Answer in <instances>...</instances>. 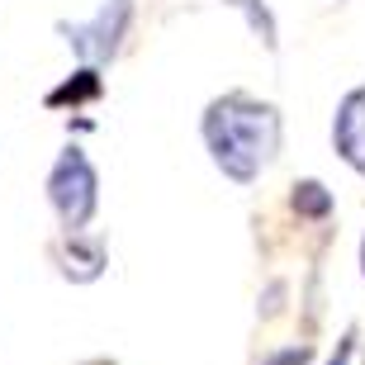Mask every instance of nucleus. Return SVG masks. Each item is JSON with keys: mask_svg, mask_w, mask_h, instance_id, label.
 <instances>
[{"mask_svg": "<svg viewBox=\"0 0 365 365\" xmlns=\"http://www.w3.org/2000/svg\"><path fill=\"white\" fill-rule=\"evenodd\" d=\"M48 204H53L62 232H86L95 204H100V176L81 148H67L48 171Z\"/></svg>", "mask_w": 365, "mask_h": 365, "instance_id": "nucleus-2", "label": "nucleus"}, {"mask_svg": "<svg viewBox=\"0 0 365 365\" xmlns=\"http://www.w3.org/2000/svg\"><path fill=\"white\" fill-rule=\"evenodd\" d=\"M95 95H100V76H95V67H81V71H76V81H67V86H62V91H53V95H48V105H67V100H71V105H81V100H95Z\"/></svg>", "mask_w": 365, "mask_h": 365, "instance_id": "nucleus-6", "label": "nucleus"}, {"mask_svg": "<svg viewBox=\"0 0 365 365\" xmlns=\"http://www.w3.org/2000/svg\"><path fill=\"white\" fill-rule=\"evenodd\" d=\"M346 356H351V332H346V337H341L337 356H332V361H327V365H346Z\"/></svg>", "mask_w": 365, "mask_h": 365, "instance_id": "nucleus-8", "label": "nucleus"}, {"mask_svg": "<svg viewBox=\"0 0 365 365\" xmlns=\"http://www.w3.org/2000/svg\"><path fill=\"white\" fill-rule=\"evenodd\" d=\"M332 143H337L341 162L365 176V86L341 95L337 114H332Z\"/></svg>", "mask_w": 365, "mask_h": 365, "instance_id": "nucleus-5", "label": "nucleus"}, {"mask_svg": "<svg viewBox=\"0 0 365 365\" xmlns=\"http://www.w3.org/2000/svg\"><path fill=\"white\" fill-rule=\"evenodd\" d=\"M294 209H304V214H327V209H332V195H327L318 180H299L294 185Z\"/></svg>", "mask_w": 365, "mask_h": 365, "instance_id": "nucleus-7", "label": "nucleus"}, {"mask_svg": "<svg viewBox=\"0 0 365 365\" xmlns=\"http://www.w3.org/2000/svg\"><path fill=\"white\" fill-rule=\"evenodd\" d=\"M200 133L218 171L237 185H252L280 152V109L247 91H228L204 109Z\"/></svg>", "mask_w": 365, "mask_h": 365, "instance_id": "nucleus-1", "label": "nucleus"}, {"mask_svg": "<svg viewBox=\"0 0 365 365\" xmlns=\"http://www.w3.org/2000/svg\"><path fill=\"white\" fill-rule=\"evenodd\" d=\"M53 261H57V271L67 275V280H76V284L100 280V271L109 266L105 242L91 237V232H62V237L53 242Z\"/></svg>", "mask_w": 365, "mask_h": 365, "instance_id": "nucleus-4", "label": "nucleus"}, {"mask_svg": "<svg viewBox=\"0 0 365 365\" xmlns=\"http://www.w3.org/2000/svg\"><path fill=\"white\" fill-rule=\"evenodd\" d=\"M361 275H365V242H361Z\"/></svg>", "mask_w": 365, "mask_h": 365, "instance_id": "nucleus-9", "label": "nucleus"}, {"mask_svg": "<svg viewBox=\"0 0 365 365\" xmlns=\"http://www.w3.org/2000/svg\"><path fill=\"white\" fill-rule=\"evenodd\" d=\"M128 19H133V0H105L95 10V19H86V24H57V29L67 34L71 53L81 57L86 67H100V62H109V57L119 53V38L128 34Z\"/></svg>", "mask_w": 365, "mask_h": 365, "instance_id": "nucleus-3", "label": "nucleus"}]
</instances>
